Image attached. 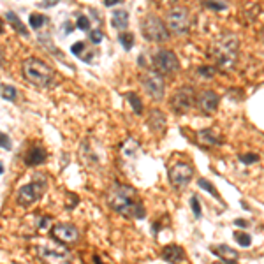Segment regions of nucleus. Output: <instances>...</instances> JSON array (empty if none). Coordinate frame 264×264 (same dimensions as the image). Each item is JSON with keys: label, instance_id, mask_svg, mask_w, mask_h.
I'll return each mask as SVG.
<instances>
[{"label": "nucleus", "instance_id": "393cba45", "mask_svg": "<svg viewBox=\"0 0 264 264\" xmlns=\"http://www.w3.org/2000/svg\"><path fill=\"white\" fill-rule=\"evenodd\" d=\"M196 74L201 79H213L215 74H217V69H215L213 66H201V67L196 69Z\"/></svg>", "mask_w": 264, "mask_h": 264}, {"label": "nucleus", "instance_id": "a18cd8bd", "mask_svg": "<svg viewBox=\"0 0 264 264\" xmlns=\"http://www.w3.org/2000/svg\"><path fill=\"white\" fill-rule=\"evenodd\" d=\"M2 32H4V22L0 19V34H2Z\"/></svg>", "mask_w": 264, "mask_h": 264}, {"label": "nucleus", "instance_id": "dca6fc26", "mask_svg": "<svg viewBox=\"0 0 264 264\" xmlns=\"http://www.w3.org/2000/svg\"><path fill=\"white\" fill-rule=\"evenodd\" d=\"M197 141L206 146H220L224 145V137L220 136L215 129H202L197 132Z\"/></svg>", "mask_w": 264, "mask_h": 264}, {"label": "nucleus", "instance_id": "b1692460", "mask_svg": "<svg viewBox=\"0 0 264 264\" xmlns=\"http://www.w3.org/2000/svg\"><path fill=\"white\" fill-rule=\"evenodd\" d=\"M37 39H39V43L43 44V46L46 48L48 51L53 53V55H56V56H60V58L64 60L62 53H58V51L55 50V46H53V43H51V37H50V35H48V34H39V35H37ZM64 62H66V60H64Z\"/></svg>", "mask_w": 264, "mask_h": 264}, {"label": "nucleus", "instance_id": "6e6552de", "mask_svg": "<svg viewBox=\"0 0 264 264\" xmlns=\"http://www.w3.org/2000/svg\"><path fill=\"white\" fill-rule=\"evenodd\" d=\"M141 85H143L145 92L152 97L153 100L160 103L166 95V83H164V78H162L160 72L157 71H148L143 74L141 78Z\"/></svg>", "mask_w": 264, "mask_h": 264}, {"label": "nucleus", "instance_id": "58836bf2", "mask_svg": "<svg viewBox=\"0 0 264 264\" xmlns=\"http://www.w3.org/2000/svg\"><path fill=\"white\" fill-rule=\"evenodd\" d=\"M206 7L208 9H215V11H226V6L224 4H218V2H211V0H208V2H205Z\"/></svg>", "mask_w": 264, "mask_h": 264}, {"label": "nucleus", "instance_id": "20e7f679", "mask_svg": "<svg viewBox=\"0 0 264 264\" xmlns=\"http://www.w3.org/2000/svg\"><path fill=\"white\" fill-rule=\"evenodd\" d=\"M48 189V178L44 176L43 173H35L32 176V181L27 185H23L22 189L18 190V196H16V201H18L19 206H32L34 202H37L40 197L44 196Z\"/></svg>", "mask_w": 264, "mask_h": 264}, {"label": "nucleus", "instance_id": "4be33fe9", "mask_svg": "<svg viewBox=\"0 0 264 264\" xmlns=\"http://www.w3.org/2000/svg\"><path fill=\"white\" fill-rule=\"evenodd\" d=\"M197 185H199V189L206 190V192H208L210 196H213L215 199H218V201H222V199H220V194H218V190L215 189L213 184H211L210 180H206V178H199V180H197Z\"/></svg>", "mask_w": 264, "mask_h": 264}, {"label": "nucleus", "instance_id": "2f4dec72", "mask_svg": "<svg viewBox=\"0 0 264 264\" xmlns=\"http://www.w3.org/2000/svg\"><path fill=\"white\" fill-rule=\"evenodd\" d=\"M259 158H261L259 153H243V155H239V162L245 166H250V164H254V162H257Z\"/></svg>", "mask_w": 264, "mask_h": 264}, {"label": "nucleus", "instance_id": "49530a36", "mask_svg": "<svg viewBox=\"0 0 264 264\" xmlns=\"http://www.w3.org/2000/svg\"><path fill=\"white\" fill-rule=\"evenodd\" d=\"M2 173H4V164L0 162V174H2Z\"/></svg>", "mask_w": 264, "mask_h": 264}, {"label": "nucleus", "instance_id": "7c9ffc66", "mask_svg": "<svg viewBox=\"0 0 264 264\" xmlns=\"http://www.w3.org/2000/svg\"><path fill=\"white\" fill-rule=\"evenodd\" d=\"M190 208H192L194 217H196L197 220H199V218L202 217V210H201V202H199L197 196H192V197H190Z\"/></svg>", "mask_w": 264, "mask_h": 264}, {"label": "nucleus", "instance_id": "412c9836", "mask_svg": "<svg viewBox=\"0 0 264 264\" xmlns=\"http://www.w3.org/2000/svg\"><path fill=\"white\" fill-rule=\"evenodd\" d=\"M111 25L113 28H116V30H125V28L129 27V13L124 9H118L115 11L111 16Z\"/></svg>", "mask_w": 264, "mask_h": 264}, {"label": "nucleus", "instance_id": "a878e982", "mask_svg": "<svg viewBox=\"0 0 264 264\" xmlns=\"http://www.w3.org/2000/svg\"><path fill=\"white\" fill-rule=\"evenodd\" d=\"M0 97L6 100H16L18 97V90L11 85H0Z\"/></svg>", "mask_w": 264, "mask_h": 264}, {"label": "nucleus", "instance_id": "6ab92c4d", "mask_svg": "<svg viewBox=\"0 0 264 264\" xmlns=\"http://www.w3.org/2000/svg\"><path fill=\"white\" fill-rule=\"evenodd\" d=\"M148 125L153 132H162L166 129V115L160 109H152V111H150Z\"/></svg>", "mask_w": 264, "mask_h": 264}, {"label": "nucleus", "instance_id": "c03bdc74", "mask_svg": "<svg viewBox=\"0 0 264 264\" xmlns=\"http://www.w3.org/2000/svg\"><path fill=\"white\" fill-rule=\"evenodd\" d=\"M93 264H104L100 261V257H97V255H93Z\"/></svg>", "mask_w": 264, "mask_h": 264}, {"label": "nucleus", "instance_id": "7ed1b4c3", "mask_svg": "<svg viewBox=\"0 0 264 264\" xmlns=\"http://www.w3.org/2000/svg\"><path fill=\"white\" fill-rule=\"evenodd\" d=\"M23 76H25L28 83L35 85V87H40V88L51 87L53 81H55V72H53V69L39 58H27L25 62H23Z\"/></svg>", "mask_w": 264, "mask_h": 264}, {"label": "nucleus", "instance_id": "0eeeda50", "mask_svg": "<svg viewBox=\"0 0 264 264\" xmlns=\"http://www.w3.org/2000/svg\"><path fill=\"white\" fill-rule=\"evenodd\" d=\"M166 27L169 34L185 35L189 34V11L185 7H173L166 16Z\"/></svg>", "mask_w": 264, "mask_h": 264}, {"label": "nucleus", "instance_id": "de8ad7c7", "mask_svg": "<svg viewBox=\"0 0 264 264\" xmlns=\"http://www.w3.org/2000/svg\"><path fill=\"white\" fill-rule=\"evenodd\" d=\"M169 2H176V0H169Z\"/></svg>", "mask_w": 264, "mask_h": 264}, {"label": "nucleus", "instance_id": "f704fd0d", "mask_svg": "<svg viewBox=\"0 0 264 264\" xmlns=\"http://www.w3.org/2000/svg\"><path fill=\"white\" fill-rule=\"evenodd\" d=\"M50 226H51V217H48V215H44V217H40L39 218V229L40 231H48L50 229Z\"/></svg>", "mask_w": 264, "mask_h": 264}, {"label": "nucleus", "instance_id": "9b49d317", "mask_svg": "<svg viewBox=\"0 0 264 264\" xmlns=\"http://www.w3.org/2000/svg\"><path fill=\"white\" fill-rule=\"evenodd\" d=\"M194 178V168L187 162H176L169 169V184L176 189H185Z\"/></svg>", "mask_w": 264, "mask_h": 264}, {"label": "nucleus", "instance_id": "72a5a7b5", "mask_svg": "<svg viewBox=\"0 0 264 264\" xmlns=\"http://www.w3.org/2000/svg\"><path fill=\"white\" fill-rule=\"evenodd\" d=\"M88 37H90V40L93 44H99V43H103L104 35H103V32H100V30H92L90 34H88Z\"/></svg>", "mask_w": 264, "mask_h": 264}, {"label": "nucleus", "instance_id": "9d476101", "mask_svg": "<svg viewBox=\"0 0 264 264\" xmlns=\"http://www.w3.org/2000/svg\"><path fill=\"white\" fill-rule=\"evenodd\" d=\"M157 72L160 74H174L180 69V60H178L176 53L171 50H158L153 58Z\"/></svg>", "mask_w": 264, "mask_h": 264}, {"label": "nucleus", "instance_id": "4c0bfd02", "mask_svg": "<svg viewBox=\"0 0 264 264\" xmlns=\"http://www.w3.org/2000/svg\"><path fill=\"white\" fill-rule=\"evenodd\" d=\"M58 2H60V0H40L37 6L43 7V9H50V7H55Z\"/></svg>", "mask_w": 264, "mask_h": 264}, {"label": "nucleus", "instance_id": "a19ab883", "mask_svg": "<svg viewBox=\"0 0 264 264\" xmlns=\"http://www.w3.org/2000/svg\"><path fill=\"white\" fill-rule=\"evenodd\" d=\"M234 226L243 227V229H245V227L249 226V222H247V220H241V218H238V220H234Z\"/></svg>", "mask_w": 264, "mask_h": 264}, {"label": "nucleus", "instance_id": "4468645a", "mask_svg": "<svg viewBox=\"0 0 264 264\" xmlns=\"http://www.w3.org/2000/svg\"><path fill=\"white\" fill-rule=\"evenodd\" d=\"M79 158L87 168H97V166H100V162H103L100 155L95 152V146H92L90 141H83V143H81Z\"/></svg>", "mask_w": 264, "mask_h": 264}, {"label": "nucleus", "instance_id": "ea45409f", "mask_svg": "<svg viewBox=\"0 0 264 264\" xmlns=\"http://www.w3.org/2000/svg\"><path fill=\"white\" fill-rule=\"evenodd\" d=\"M62 30H64V35H69L72 30H74V25H72L71 22H66V23L62 25Z\"/></svg>", "mask_w": 264, "mask_h": 264}, {"label": "nucleus", "instance_id": "f03ea898", "mask_svg": "<svg viewBox=\"0 0 264 264\" xmlns=\"http://www.w3.org/2000/svg\"><path fill=\"white\" fill-rule=\"evenodd\" d=\"M238 48H239V40L236 35L224 34L215 43L213 50H211V56L215 58L218 67L233 69L238 58Z\"/></svg>", "mask_w": 264, "mask_h": 264}, {"label": "nucleus", "instance_id": "e433bc0d", "mask_svg": "<svg viewBox=\"0 0 264 264\" xmlns=\"http://www.w3.org/2000/svg\"><path fill=\"white\" fill-rule=\"evenodd\" d=\"M83 50H85V43H74L71 46V53L72 55H76V56H81V53H83Z\"/></svg>", "mask_w": 264, "mask_h": 264}, {"label": "nucleus", "instance_id": "c756f323", "mask_svg": "<svg viewBox=\"0 0 264 264\" xmlns=\"http://www.w3.org/2000/svg\"><path fill=\"white\" fill-rule=\"evenodd\" d=\"M118 40H120L121 46H124V50L129 51L134 46V34L132 32H121V34L118 35Z\"/></svg>", "mask_w": 264, "mask_h": 264}, {"label": "nucleus", "instance_id": "f3484780", "mask_svg": "<svg viewBox=\"0 0 264 264\" xmlns=\"http://www.w3.org/2000/svg\"><path fill=\"white\" fill-rule=\"evenodd\" d=\"M162 259L173 264H180L185 261V252L180 245H166L162 249Z\"/></svg>", "mask_w": 264, "mask_h": 264}, {"label": "nucleus", "instance_id": "423d86ee", "mask_svg": "<svg viewBox=\"0 0 264 264\" xmlns=\"http://www.w3.org/2000/svg\"><path fill=\"white\" fill-rule=\"evenodd\" d=\"M37 255L43 261L55 262V264H72L74 257L64 245H56V243H43L37 247Z\"/></svg>", "mask_w": 264, "mask_h": 264}, {"label": "nucleus", "instance_id": "37998d69", "mask_svg": "<svg viewBox=\"0 0 264 264\" xmlns=\"http://www.w3.org/2000/svg\"><path fill=\"white\" fill-rule=\"evenodd\" d=\"M215 264H238L236 261H227V259H218V262Z\"/></svg>", "mask_w": 264, "mask_h": 264}, {"label": "nucleus", "instance_id": "c85d7f7f", "mask_svg": "<svg viewBox=\"0 0 264 264\" xmlns=\"http://www.w3.org/2000/svg\"><path fill=\"white\" fill-rule=\"evenodd\" d=\"M234 239H236L243 249H249L252 245V236L249 233H245V231H236V233H234Z\"/></svg>", "mask_w": 264, "mask_h": 264}, {"label": "nucleus", "instance_id": "473e14b6", "mask_svg": "<svg viewBox=\"0 0 264 264\" xmlns=\"http://www.w3.org/2000/svg\"><path fill=\"white\" fill-rule=\"evenodd\" d=\"M0 148L7 150V152H9V150H13V141H11V137L2 131H0Z\"/></svg>", "mask_w": 264, "mask_h": 264}, {"label": "nucleus", "instance_id": "5701e85b", "mask_svg": "<svg viewBox=\"0 0 264 264\" xmlns=\"http://www.w3.org/2000/svg\"><path fill=\"white\" fill-rule=\"evenodd\" d=\"M48 23V18L44 14H39V13H32L30 18H28V25H30L34 30H39L43 28L44 25Z\"/></svg>", "mask_w": 264, "mask_h": 264}, {"label": "nucleus", "instance_id": "aec40b11", "mask_svg": "<svg viewBox=\"0 0 264 264\" xmlns=\"http://www.w3.org/2000/svg\"><path fill=\"white\" fill-rule=\"evenodd\" d=\"M6 19L11 23V27H13L14 30L18 32L19 35H22V37H28V30H27V27L23 25V22H22V19H19V16H18V14L13 13V11H7V13H6Z\"/></svg>", "mask_w": 264, "mask_h": 264}, {"label": "nucleus", "instance_id": "bb28decb", "mask_svg": "<svg viewBox=\"0 0 264 264\" xmlns=\"http://www.w3.org/2000/svg\"><path fill=\"white\" fill-rule=\"evenodd\" d=\"M127 100L129 103H131V108L134 109V113H136V115H141V113H143V103H141V99L139 97H137V93H127Z\"/></svg>", "mask_w": 264, "mask_h": 264}, {"label": "nucleus", "instance_id": "2eb2a0df", "mask_svg": "<svg viewBox=\"0 0 264 264\" xmlns=\"http://www.w3.org/2000/svg\"><path fill=\"white\" fill-rule=\"evenodd\" d=\"M48 158V152L43 148V146L35 145L32 146L30 150H28V153L25 155V164L28 166V168H37V166L44 164Z\"/></svg>", "mask_w": 264, "mask_h": 264}, {"label": "nucleus", "instance_id": "cd10ccee", "mask_svg": "<svg viewBox=\"0 0 264 264\" xmlns=\"http://www.w3.org/2000/svg\"><path fill=\"white\" fill-rule=\"evenodd\" d=\"M137 150H139V145H137V141H134V139H127L124 145H121V152L125 153V157H134Z\"/></svg>", "mask_w": 264, "mask_h": 264}, {"label": "nucleus", "instance_id": "f8f14e48", "mask_svg": "<svg viewBox=\"0 0 264 264\" xmlns=\"http://www.w3.org/2000/svg\"><path fill=\"white\" fill-rule=\"evenodd\" d=\"M51 236L58 243H62V245H74L79 239V231L76 226L62 222V224H56L51 227Z\"/></svg>", "mask_w": 264, "mask_h": 264}, {"label": "nucleus", "instance_id": "c9c22d12", "mask_svg": "<svg viewBox=\"0 0 264 264\" xmlns=\"http://www.w3.org/2000/svg\"><path fill=\"white\" fill-rule=\"evenodd\" d=\"M78 28H81V30H90V18H87V16H79Z\"/></svg>", "mask_w": 264, "mask_h": 264}, {"label": "nucleus", "instance_id": "79ce46f5", "mask_svg": "<svg viewBox=\"0 0 264 264\" xmlns=\"http://www.w3.org/2000/svg\"><path fill=\"white\" fill-rule=\"evenodd\" d=\"M118 2H120V0H104V6L106 7H113V6H116Z\"/></svg>", "mask_w": 264, "mask_h": 264}, {"label": "nucleus", "instance_id": "39448f33", "mask_svg": "<svg viewBox=\"0 0 264 264\" xmlns=\"http://www.w3.org/2000/svg\"><path fill=\"white\" fill-rule=\"evenodd\" d=\"M141 32H143V37L146 40H150V43H166V40L171 39V34H169L166 23L153 14L143 18V22H141Z\"/></svg>", "mask_w": 264, "mask_h": 264}, {"label": "nucleus", "instance_id": "1a4fd4ad", "mask_svg": "<svg viewBox=\"0 0 264 264\" xmlns=\"http://www.w3.org/2000/svg\"><path fill=\"white\" fill-rule=\"evenodd\" d=\"M194 103H196V93H194V88L192 87H181L173 93L171 100H169V106H171V109L174 113L184 115V113L192 109Z\"/></svg>", "mask_w": 264, "mask_h": 264}, {"label": "nucleus", "instance_id": "ddd939ff", "mask_svg": "<svg viewBox=\"0 0 264 264\" xmlns=\"http://www.w3.org/2000/svg\"><path fill=\"white\" fill-rule=\"evenodd\" d=\"M218 104H220V97L213 90H205L197 95V108L206 115H213L218 109Z\"/></svg>", "mask_w": 264, "mask_h": 264}, {"label": "nucleus", "instance_id": "f257e3e1", "mask_svg": "<svg viewBox=\"0 0 264 264\" xmlns=\"http://www.w3.org/2000/svg\"><path fill=\"white\" fill-rule=\"evenodd\" d=\"M108 205L125 218L141 220L146 217L145 205L137 199V192L131 185H124L120 181H113L108 189Z\"/></svg>", "mask_w": 264, "mask_h": 264}, {"label": "nucleus", "instance_id": "a211bd4d", "mask_svg": "<svg viewBox=\"0 0 264 264\" xmlns=\"http://www.w3.org/2000/svg\"><path fill=\"white\" fill-rule=\"evenodd\" d=\"M210 252L211 254H215L218 259H227V261H236V259L239 257L238 250L231 249L229 245H211L210 247Z\"/></svg>", "mask_w": 264, "mask_h": 264}]
</instances>
